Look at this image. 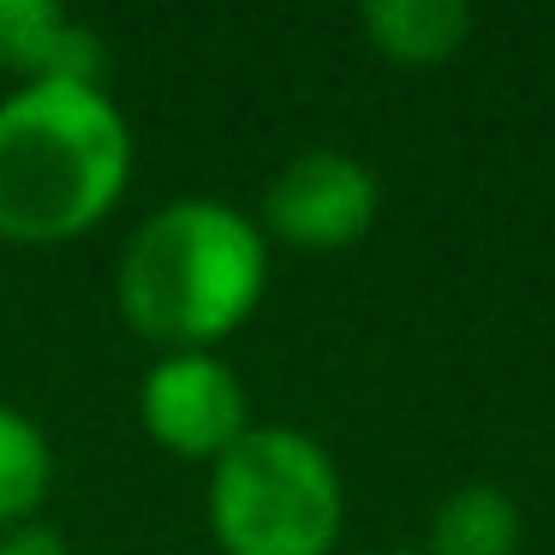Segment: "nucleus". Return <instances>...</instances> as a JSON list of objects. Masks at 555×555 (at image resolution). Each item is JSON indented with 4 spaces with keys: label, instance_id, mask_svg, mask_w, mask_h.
Here are the masks:
<instances>
[{
    "label": "nucleus",
    "instance_id": "f257e3e1",
    "mask_svg": "<svg viewBox=\"0 0 555 555\" xmlns=\"http://www.w3.org/2000/svg\"><path fill=\"white\" fill-rule=\"evenodd\" d=\"M269 293V240L240 204L173 197L120 245L114 305L126 328L162 352H216Z\"/></svg>",
    "mask_w": 555,
    "mask_h": 555
},
{
    "label": "nucleus",
    "instance_id": "f03ea898",
    "mask_svg": "<svg viewBox=\"0 0 555 555\" xmlns=\"http://www.w3.org/2000/svg\"><path fill=\"white\" fill-rule=\"evenodd\" d=\"M132 162V120L102 85H18L0 96V240H85L120 209Z\"/></svg>",
    "mask_w": 555,
    "mask_h": 555
},
{
    "label": "nucleus",
    "instance_id": "7ed1b4c3",
    "mask_svg": "<svg viewBox=\"0 0 555 555\" xmlns=\"http://www.w3.org/2000/svg\"><path fill=\"white\" fill-rule=\"evenodd\" d=\"M209 531L221 555H335L347 531L335 454L299 424H251L209 466Z\"/></svg>",
    "mask_w": 555,
    "mask_h": 555
},
{
    "label": "nucleus",
    "instance_id": "20e7f679",
    "mask_svg": "<svg viewBox=\"0 0 555 555\" xmlns=\"http://www.w3.org/2000/svg\"><path fill=\"white\" fill-rule=\"evenodd\" d=\"M383 216V180L352 150L317 144L287 156L263 185V240L293 251H347Z\"/></svg>",
    "mask_w": 555,
    "mask_h": 555
},
{
    "label": "nucleus",
    "instance_id": "39448f33",
    "mask_svg": "<svg viewBox=\"0 0 555 555\" xmlns=\"http://www.w3.org/2000/svg\"><path fill=\"white\" fill-rule=\"evenodd\" d=\"M138 418L156 448L216 466L251 430V395L221 352H162L138 383Z\"/></svg>",
    "mask_w": 555,
    "mask_h": 555
},
{
    "label": "nucleus",
    "instance_id": "423d86ee",
    "mask_svg": "<svg viewBox=\"0 0 555 555\" xmlns=\"http://www.w3.org/2000/svg\"><path fill=\"white\" fill-rule=\"evenodd\" d=\"M0 73L18 85H102L108 42L61 0H0Z\"/></svg>",
    "mask_w": 555,
    "mask_h": 555
},
{
    "label": "nucleus",
    "instance_id": "0eeeda50",
    "mask_svg": "<svg viewBox=\"0 0 555 555\" xmlns=\"http://www.w3.org/2000/svg\"><path fill=\"white\" fill-rule=\"evenodd\" d=\"M466 0H364L359 30L383 61L395 66H448L472 37Z\"/></svg>",
    "mask_w": 555,
    "mask_h": 555
},
{
    "label": "nucleus",
    "instance_id": "6e6552de",
    "mask_svg": "<svg viewBox=\"0 0 555 555\" xmlns=\"http://www.w3.org/2000/svg\"><path fill=\"white\" fill-rule=\"evenodd\" d=\"M526 514L502 483H460L436 502L424 555H519Z\"/></svg>",
    "mask_w": 555,
    "mask_h": 555
},
{
    "label": "nucleus",
    "instance_id": "1a4fd4ad",
    "mask_svg": "<svg viewBox=\"0 0 555 555\" xmlns=\"http://www.w3.org/2000/svg\"><path fill=\"white\" fill-rule=\"evenodd\" d=\"M54 490V442L25 406L0 400V531L37 519Z\"/></svg>",
    "mask_w": 555,
    "mask_h": 555
},
{
    "label": "nucleus",
    "instance_id": "9d476101",
    "mask_svg": "<svg viewBox=\"0 0 555 555\" xmlns=\"http://www.w3.org/2000/svg\"><path fill=\"white\" fill-rule=\"evenodd\" d=\"M0 555H73L66 550V538L54 526H37V519H25V526L0 531Z\"/></svg>",
    "mask_w": 555,
    "mask_h": 555
},
{
    "label": "nucleus",
    "instance_id": "9b49d317",
    "mask_svg": "<svg viewBox=\"0 0 555 555\" xmlns=\"http://www.w3.org/2000/svg\"><path fill=\"white\" fill-rule=\"evenodd\" d=\"M383 555H424V550H383Z\"/></svg>",
    "mask_w": 555,
    "mask_h": 555
}]
</instances>
